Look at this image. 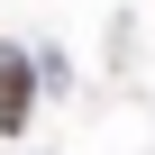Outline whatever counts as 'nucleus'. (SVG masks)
<instances>
[{
	"mask_svg": "<svg viewBox=\"0 0 155 155\" xmlns=\"http://www.w3.org/2000/svg\"><path fill=\"white\" fill-rule=\"evenodd\" d=\"M28 110H37V64H28V46L0 37V137H18Z\"/></svg>",
	"mask_w": 155,
	"mask_h": 155,
	"instance_id": "obj_1",
	"label": "nucleus"
}]
</instances>
